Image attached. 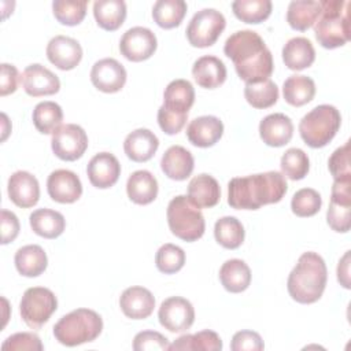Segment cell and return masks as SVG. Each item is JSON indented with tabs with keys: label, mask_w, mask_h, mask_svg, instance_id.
<instances>
[{
	"label": "cell",
	"mask_w": 351,
	"mask_h": 351,
	"mask_svg": "<svg viewBox=\"0 0 351 351\" xmlns=\"http://www.w3.org/2000/svg\"><path fill=\"white\" fill-rule=\"evenodd\" d=\"M223 52L233 62L237 75L245 84L265 81L273 73L271 52L254 30H237L230 34L225 41Z\"/></svg>",
	"instance_id": "cell-1"
},
{
	"label": "cell",
	"mask_w": 351,
	"mask_h": 351,
	"mask_svg": "<svg viewBox=\"0 0 351 351\" xmlns=\"http://www.w3.org/2000/svg\"><path fill=\"white\" fill-rule=\"evenodd\" d=\"M287 189V180L278 171L234 177L228 184V203L237 210H256L265 204L278 203Z\"/></svg>",
	"instance_id": "cell-2"
},
{
	"label": "cell",
	"mask_w": 351,
	"mask_h": 351,
	"mask_svg": "<svg viewBox=\"0 0 351 351\" xmlns=\"http://www.w3.org/2000/svg\"><path fill=\"white\" fill-rule=\"evenodd\" d=\"M328 271L325 261L313 251L302 254L288 276L287 288L293 300L302 304L317 302L326 285Z\"/></svg>",
	"instance_id": "cell-3"
},
{
	"label": "cell",
	"mask_w": 351,
	"mask_h": 351,
	"mask_svg": "<svg viewBox=\"0 0 351 351\" xmlns=\"http://www.w3.org/2000/svg\"><path fill=\"white\" fill-rule=\"evenodd\" d=\"M321 14L315 22L317 41L328 49L344 45L350 40V1L322 0Z\"/></svg>",
	"instance_id": "cell-4"
},
{
	"label": "cell",
	"mask_w": 351,
	"mask_h": 351,
	"mask_svg": "<svg viewBox=\"0 0 351 351\" xmlns=\"http://www.w3.org/2000/svg\"><path fill=\"white\" fill-rule=\"evenodd\" d=\"M103 330L101 317L90 308H77L63 315L53 326L55 339L67 347L90 343Z\"/></svg>",
	"instance_id": "cell-5"
},
{
	"label": "cell",
	"mask_w": 351,
	"mask_h": 351,
	"mask_svg": "<svg viewBox=\"0 0 351 351\" xmlns=\"http://www.w3.org/2000/svg\"><path fill=\"white\" fill-rule=\"evenodd\" d=\"M341 115L335 106L319 104L307 112L299 122V133L311 148H322L340 129Z\"/></svg>",
	"instance_id": "cell-6"
},
{
	"label": "cell",
	"mask_w": 351,
	"mask_h": 351,
	"mask_svg": "<svg viewBox=\"0 0 351 351\" xmlns=\"http://www.w3.org/2000/svg\"><path fill=\"white\" fill-rule=\"evenodd\" d=\"M167 223L174 236L184 241H195L200 239L206 229L204 217L188 196L178 195L173 197L167 206Z\"/></svg>",
	"instance_id": "cell-7"
},
{
	"label": "cell",
	"mask_w": 351,
	"mask_h": 351,
	"mask_svg": "<svg viewBox=\"0 0 351 351\" xmlns=\"http://www.w3.org/2000/svg\"><path fill=\"white\" fill-rule=\"evenodd\" d=\"M55 293L44 287L27 288L21 299L19 311L23 322L32 329H40L56 311Z\"/></svg>",
	"instance_id": "cell-8"
},
{
	"label": "cell",
	"mask_w": 351,
	"mask_h": 351,
	"mask_svg": "<svg viewBox=\"0 0 351 351\" xmlns=\"http://www.w3.org/2000/svg\"><path fill=\"white\" fill-rule=\"evenodd\" d=\"M226 26L222 12L215 8H203L197 11L186 27V38L191 45L197 48L211 47Z\"/></svg>",
	"instance_id": "cell-9"
},
{
	"label": "cell",
	"mask_w": 351,
	"mask_h": 351,
	"mask_svg": "<svg viewBox=\"0 0 351 351\" xmlns=\"http://www.w3.org/2000/svg\"><path fill=\"white\" fill-rule=\"evenodd\" d=\"M53 154L67 162L80 159L88 148V136L85 130L75 123L60 125L51 138Z\"/></svg>",
	"instance_id": "cell-10"
},
{
	"label": "cell",
	"mask_w": 351,
	"mask_h": 351,
	"mask_svg": "<svg viewBox=\"0 0 351 351\" xmlns=\"http://www.w3.org/2000/svg\"><path fill=\"white\" fill-rule=\"evenodd\" d=\"M351 177L337 178L332 186L330 204L326 211L328 225L339 233H346L351 226Z\"/></svg>",
	"instance_id": "cell-11"
},
{
	"label": "cell",
	"mask_w": 351,
	"mask_h": 351,
	"mask_svg": "<svg viewBox=\"0 0 351 351\" xmlns=\"http://www.w3.org/2000/svg\"><path fill=\"white\" fill-rule=\"evenodd\" d=\"M158 318L160 325L173 333L185 332L195 321V310L189 300L181 296H171L162 302Z\"/></svg>",
	"instance_id": "cell-12"
},
{
	"label": "cell",
	"mask_w": 351,
	"mask_h": 351,
	"mask_svg": "<svg viewBox=\"0 0 351 351\" xmlns=\"http://www.w3.org/2000/svg\"><path fill=\"white\" fill-rule=\"evenodd\" d=\"M158 41L152 30L143 26L128 29L119 41L121 53L132 62H143L154 55Z\"/></svg>",
	"instance_id": "cell-13"
},
{
	"label": "cell",
	"mask_w": 351,
	"mask_h": 351,
	"mask_svg": "<svg viewBox=\"0 0 351 351\" xmlns=\"http://www.w3.org/2000/svg\"><path fill=\"white\" fill-rule=\"evenodd\" d=\"M90 81L99 90L115 93L126 82V70L117 59L104 58L92 66Z\"/></svg>",
	"instance_id": "cell-14"
},
{
	"label": "cell",
	"mask_w": 351,
	"mask_h": 351,
	"mask_svg": "<svg viewBox=\"0 0 351 351\" xmlns=\"http://www.w3.org/2000/svg\"><path fill=\"white\" fill-rule=\"evenodd\" d=\"M21 82L25 92L33 97L53 95L60 89L58 75L38 63H33L23 70Z\"/></svg>",
	"instance_id": "cell-15"
},
{
	"label": "cell",
	"mask_w": 351,
	"mask_h": 351,
	"mask_svg": "<svg viewBox=\"0 0 351 351\" xmlns=\"http://www.w3.org/2000/svg\"><path fill=\"white\" fill-rule=\"evenodd\" d=\"M47 191L58 203H74L82 195V184L74 171L59 169L48 176Z\"/></svg>",
	"instance_id": "cell-16"
},
{
	"label": "cell",
	"mask_w": 351,
	"mask_h": 351,
	"mask_svg": "<svg viewBox=\"0 0 351 351\" xmlns=\"http://www.w3.org/2000/svg\"><path fill=\"white\" fill-rule=\"evenodd\" d=\"M47 58L60 70H71L82 59L81 44L67 36H55L47 45Z\"/></svg>",
	"instance_id": "cell-17"
},
{
	"label": "cell",
	"mask_w": 351,
	"mask_h": 351,
	"mask_svg": "<svg viewBox=\"0 0 351 351\" xmlns=\"http://www.w3.org/2000/svg\"><path fill=\"white\" fill-rule=\"evenodd\" d=\"M7 191L11 202L22 208L36 206L40 199V185L37 178L25 170H18L11 174Z\"/></svg>",
	"instance_id": "cell-18"
},
{
	"label": "cell",
	"mask_w": 351,
	"mask_h": 351,
	"mask_svg": "<svg viewBox=\"0 0 351 351\" xmlns=\"http://www.w3.org/2000/svg\"><path fill=\"white\" fill-rule=\"evenodd\" d=\"M86 173L93 186L106 189L118 181L121 174V165L117 156L112 154L99 152L89 160Z\"/></svg>",
	"instance_id": "cell-19"
},
{
	"label": "cell",
	"mask_w": 351,
	"mask_h": 351,
	"mask_svg": "<svg viewBox=\"0 0 351 351\" xmlns=\"http://www.w3.org/2000/svg\"><path fill=\"white\" fill-rule=\"evenodd\" d=\"M119 306L128 318L144 319L152 314L155 298L151 291L144 287H129L122 292Z\"/></svg>",
	"instance_id": "cell-20"
},
{
	"label": "cell",
	"mask_w": 351,
	"mask_h": 351,
	"mask_svg": "<svg viewBox=\"0 0 351 351\" xmlns=\"http://www.w3.org/2000/svg\"><path fill=\"white\" fill-rule=\"evenodd\" d=\"M293 134L291 118L282 112L266 115L259 123V136L270 147H282L288 144Z\"/></svg>",
	"instance_id": "cell-21"
},
{
	"label": "cell",
	"mask_w": 351,
	"mask_h": 351,
	"mask_svg": "<svg viewBox=\"0 0 351 351\" xmlns=\"http://www.w3.org/2000/svg\"><path fill=\"white\" fill-rule=\"evenodd\" d=\"M223 134V123L214 115H203L192 119L186 128L188 140L200 148L214 145Z\"/></svg>",
	"instance_id": "cell-22"
},
{
	"label": "cell",
	"mask_w": 351,
	"mask_h": 351,
	"mask_svg": "<svg viewBox=\"0 0 351 351\" xmlns=\"http://www.w3.org/2000/svg\"><path fill=\"white\" fill-rule=\"evenodd\" d=\"M193 103L195 89L188 80H174L163 92L162 107L174 115H188Z\"/></svg>",
	"instance_id": "cell-23"
},
{
	"label": "cell",
	"mask_w": 351,
	"mask_h": 351,
	"mask_svg": "<svg viewBox=\"0 0 351 351\" xmlns=\"http://www.w3.org/2000/svg\"><path fill=\"white\" fill-rule=\"evenodd\" d=\"M159 147V140L149 129H136L129 133L123 141V149L133 162L149 160Z\"/></svg>",
	"instance_id": "cell-24"
},
{
	"label": "cell",
	"mask_w": 351,
	"mask_h": 351,
	"mask_svg": "<svg viewBox=\"0 0 351 351\" xmlns=\"http://www.w3.org/2000/svg\"><path fill=\"white\" fill-rule=\"evenodd\" d=\"M193 166L195 160L192 154L181 145H171L160 159L162 171L176 181L186 180L192 174Z\"/></svg>",
	"instance_id": "cell-25"
},
{
	"label": "cell",
	"mask_w": 351,
	"mask_h": 351,
	"mask_svg": "<svg viewBox=\"0 0 351 351\" xmlns=\"http://www.w3.org/2000/svg\"><path fill=\"white\" fill-rule=\"evenodd\" d=\"M188 199L197 208L214 207L221 199L218 181L210 174H199L188 184Z\"/></svg>",
	"instance_id": "cell-26"
},
{
	"label": "cell",
	"mask_w": 351,
	"mask_h": 351,
	"mask_svg": "<svg viewBox=\"0 0 351 351\" xmlns=\"http://www.w3.org/2000/svg\"><path fill=\"white\" fill-rule=\"evenodd\" d=\"M192 75L202 88L214 89L225 82L226 67L219 58L206 55L195 60L192 66Z\"/></svg>",
	"instance_id": "cell-27"
},
{
	"label": "cell",
	"mask_w": 351,
	"mask_h": 351,
	"mask_svg": "<svg viewBox=\"0 0 351 351\" xmlns=\"http://www.w3.org/2000/svg\"><path fill=\"white\" fill-rule=\"evenodd\" d=\"M282 60L289 70H303L315 60V49L306 37H293L282 47Z\"/></svg>",
	"instance_id": "cell-28"
},
{
	"label": "cell",
	"mask_w": 351,
	"mask_h": 351,
	"mask_svg": "<svg viewBox=\"0 0 351 351\" xmlns=\"http://www.w3.org/2000/svg\"><path fill=\"white\" fill-rule=\"evenodd\" d=\"M126 192L133 203L149 204L158 196V181L148 170H137L129 176Z\"/></svg>",
	"instance_id": "cell-29"
},
{
	"label": "cell",
	"mask_w": 351,
	"mask_h": 351,
	"mask_svg": "<svg viewBox=\"0 0 351 351\" xmlns=\"http://www.w3.org/2000/svg\"><path fill=\"white\" fill-rule=\"evenodd\" d=\"M14 262L19 274L25 277H37L47 269L48 258L43 247L37 244H29L21 247L15 252Z\"/></svg>",
	"instance_id": "cell-30"
},
{
	"label": "cell",
	"mask_w": 351,
	"mask_h": 351,
	"mask_svg": "<svg viewBox=\"0 0 351 351\" xmlns=\"http://www.w3.org/2000/svg\"><path fill=\"white\" fill-rule=\"evenodd\" d=\"M219 281L232 293H240L250 287L251 270L241 259H229L219 269Z\"/></svg>",
	"instance_id": "cell-31"
},
{
	"label": "cell",
	"mask_w": 351,
	"mask_h": 351,
	"mask_svg": "<svg viewBox=\"0 0 351 351\" xmlns=\"http://www.w3.org/2000/svg\"><path fill=\"white\" fill-rule=\"evenodd\" d=\"M30 226L33 232L44 239L59 237L66 228L64 217L51 208H38L33 211L29 217Z\"/></svg>",
	"instance_id": "cell-32"
},
{
	"label": "cell",
	"mask_w": 351,
	"mask_h": 351,
	"mask_svg": "<svg viewBox=\"0 0 351 351\" xmlns=\"http://www.w3.org/2000/svg\"><path fill=\"white\" fill-rule=\"evenodd\" d=\"M321 14V3L313 0H293L288 5L287 22L295 30L310 29Z\"/></svg>",
	"instance_id": "cell-33"
},
{
	"label": "cell",
	"mask_w": 351,
	"mask_h": 351,
	"mask_svg": "<svg viewBox=\"0 0 351 351\" xmlns=\"http://www.w3.org/2000/svg\"><path fill=\"white\" fill-rule=\"evenodd\" d=\"M93 15L101 29L117 30L126 18V3L123 0H96Z\"/></svg>",
	"instance_id": "cell-34"
},
{
	"label": "cell",
	"mask_w": 351,
	"mask_h": 351,
	"mask_svg": "<svg viewBox=\"0 0 351 351\" xmlns=\"http://www.w3.org/2000/svg\"><path fill=\"white\" fill-rule=\"evenodd\" d=\"M282 95L288 104L300 107L313 100L315 95V84L313 78L302 74H293L284 81Z\"/></svg>",
	"instance_id": "cell-35"
},
{
	"label": "cell",
	"mask_w": 351,
	"mask_h": 351,
	"mask_svg": "<svg viewBox=\"0 0 351 351\" xmlns=\"http://www.w3.org/2000/svg\"><path fill=\"white\" fill-rule=\"evenodd\" d=\"M186 8L184 0H158L152 7V18L158 26L173 29L182 22Z\"/></svg>",
	"instance_id": "cell-36"
},
{
	"label": "cell",
	"mask_w": 351,
	"mask_h": 351,
	"mask_svg": "<svg viewBox=\"0 0 351 351\" xmlns=\"http://www.w3.org/2000/svg\"><path fill=\"white\" fill-rule=\"evenodd\" d=\"M214 236L219 245L228 250L239 248L244 241V226L236 217H222L214 225Z\"/></svg>",
	"instance_id": "cell-37"
},
{
	"label": "cell",
	"mask_w": 351,
	"mask_h": 351,
	"mask_svg": "<svg viewBox=\"0 0 351 351\" xmlns=\"http://www.w3.org/2000/svg\"><path fill=\"white\" fill-rule=\"evenodd\" d=\"M169 350L184 351V350H203V351H221L222 340L214 330H202L193 335H182L173 344H170Z\"/></svg>",
	"instance_id": "cell-38"
},
{
	"label": "cell",
	"mask_w": 351,
	"mask_h": 351,
	"mask_svg": "<svg viewBox=\"0 0 351 351\" xmlns=\"http://www.w3.org/2000/svg\"><path fill=\"white\" fill-rule=\"evenodd\" d=\"M63 111L55 101H41L33 110V123L43 134L53 133L62 123Z\"/></svg>",
	"instance_id": "cell-39"
},
{
	"label": "cell",
	"mask_w": 351,
	"mask_h": 351,
	"mask_svg": "<svg viewBox=\"0 0 351 351\" xmlns=\"http://www.w3.org/2000/svg\"><path fill=\"white\" fill-rule=\"evenodd\" d=\"M244 97L255 108H267L276 104L278 86L270 78L255 84H245Z\"/></svg>",
	"instance_id": "cell-40"
},
{
	"label": "cell",
	"mask_w": 351,
	"mask_h": 351,
	"mask_svg": "<svg viewBox=\"0 0 351 351\" xmlns=\"http://www.w3.org/2000/svg\"><path fill=\"white\" fill-rule=\"evenodd\" d=\"M234 15L245 23H261L271 12L270 0H236L232 3Z\"/></svg>",
	"instance_id": "cell-41"
},
{
	"label": "cell",
	"mask_w": 351,
	"mask_h": 351,
	"mask_svg": "<svg viewBox=\"0 0 351 351\" xmlns=\"http://www.w3.org/2000/svg\"><path fill=\"white\" fill-rule=\"evenodd\" d=\"M282 176L289 180H302L307 176L310 169V160L307 154L300 148H288L280 162Z\"/></svg>",
	"instance_id": "cell-42"
},
{
	"label": "cell",
	"mask_w": 351,
	"mask_h": 351,
	"mask_svg": "<svg viewBox=\"0 0 351 351\" xmlns=\"http://www.w3.org/2000/svg\"><path fill=\"white\" fill-rule=\"evenodd\" d=\"M86 0H55L52 3L53 15L62 25L75 26L82 22L86 14Z\"/></svg>",
	"instance_id": "cell-43"
},
{
	"label": "cell",
	"mask_w": 351,
	"mask_h": 351,
	"mask_svg": "<svg viewBox=\"0 0 351 351\" xmlns=\"http://www.w3.org/2000/svg\"><path fill=\"white\" fill-rule=\"evenodd\" d=\"M155 263L159 271L165 274H173L182 269L185 263V252L181 247L171 243L163 244L155 256Z\"/></svg>",
	"instance_id": "cell-44"
},
{
	"label": "cell",
	"mask_w": 351,
	"mask_h": 351,
	"mask_svg": "<svg viewBox=\"0 0 351 351\" xmlns=\"http://www.w3.org/2000/svg\"><path fill=\"white\" fill-rule=\"evenodd\" d=\"M322 206L321 195L313 188L299 189L291 200L292 213L298 217H313Z\"/></svg>",
	"instance_id": "cell-45"
},
{
	"label": "cell",
	"mask_w": 351,
	"mask_h": 351,
	"mask_svg": "<svg viewBox=\"0 0 351 351\" xmlns=\"http://www.w3.org/2000/svg\"><path fill=\"white\" fill-rule=\"evenodd\" d=\"M43 348L40 337L32 332L14 333L1 344L3 351H41Z\"/></svg>",
	"instance_id": "cell-46"
},
{
	"label": "cell",
	"mask_w": 351,
	"mask_h": 351,
	"mask_svg": "<svg viewBox=\"0 0 351 351\" xmlns=\"http://www.w3.org/2000/svg\"><path fill=\"white\" fill-rule=\"evenodd\" d=\"M328 167L335 180L351 177L350 167V141L336 148L328 160Z\"/></svg>",
	"instance_id": "cell-47"
},
{
	"label": "cell",
	"mask_w": 351,
	"mask_h": 351,
	"mask_svg": "<svg viewBox=\"0 0 351 351\" xmlns=\"http://www.w3.org/2000/svg\"><path fill=\"white\" fill-rule=\"evenodd\" d=\"M170 343L167 337L155 330L138 332L133 339L134 351H152V350H169Z\"/></svg>",
	"instance_id": "cell-48"
},
{
	"label": "cell",
	"mask_w": 351,
	"mask_h": 351,
	"mask_svg": "<svg viewBox=\"0 0 351 351\" xmlns=\"http://www.w3.org/2000/svg\"><path fill=\"white\" fill-rule=\"evenodd\" d=\"M230 348L233 351H261L265 348L259 333L254 330H240L233 335Z\"/></svg>",
	"instance_id": "cell-49"
},
{
	"label": "cell",
	"mask_w": 351,
	"mask_h": 351,
	"mask_svg": "<svg viewBox=\"0 0 351 351\" xmlns=\"http://www.w3.org/2000/svg\"><path fill=\"white\" fill-rule=\"evenodd\" d=\"M188 115H174L162 106L158 110V123L166 134H177L185 126Z\"/></svg>",
	"instance_id": "cell-50"
},
{
	"label": "cell",
	"mask_w": 351,
	"mask_h": 351,
	"mask_svg": "<svg viewBox=\"0 0 351 351\" xmlns=\"http://www.w3.org/2000/svg\"><path fill=\"white\" fill-rule=\"evenodd\" d=\"M1 244L14 241L19 233L18 217L8 210H1Z\"/></svg>",
	"instance_id": "cell-51"
},
{
	"label": "cell",
	"mask_w": 351,
	"mask_h": 351,
	"mask_svg": "<svg viewBox=\"0 0 351 351\" xmlns=\"http://www.w3.org/2000/svg\"><path fill=\"white\" fill-rule=\"evenodd\" d=\"M19 74L15 66L8 63H1V77H0V95L7 96L14 93L18 86Z\"/></svg>",
	"instance_id": "cell-52"
},
{
	"label": "cell",
	"mask_w": 351,
	"mask_h": 351,
	"mask_svg": "<svg viewBox=\"0 0 351 351\" xmlns=\"http://www.w3.org/2000/svg\"><path fill=\"white\" fill-rule=\"evenodd\" d=\"M337 280L339 282L350 289V251H346L337 265Z\"/></svg>",
	"instance_id": "cell-53"
},
{
	"label": "cell",
	"mask_w": 351,
	"mask_h": 351,
	"mask_svg": "<svg viewBox=\"0 0 351 351\" xmlns=\"http://www.w3.org/2000/svg\"><path fill=\"white\" fill-rule=\"evenodd\" d=\"M1 118H3V122H4V128H3V136H1V140L4 141V140L7 138V134H8V132H10V130H7V128H5V123H8L7 115H5V114H1Z\"/></svg>",
	"instance_id": "cell-54"
}]
</instances>
